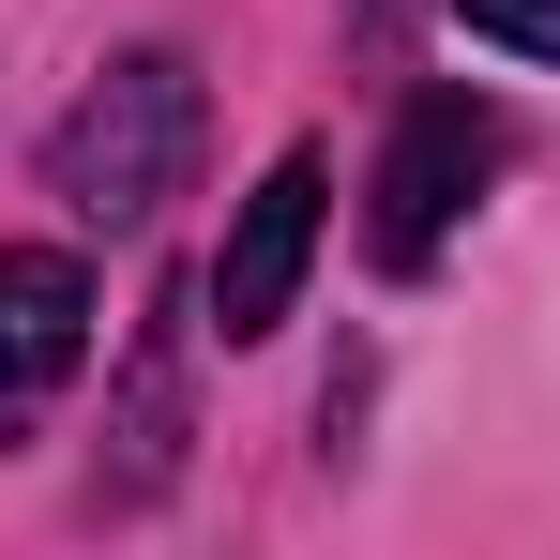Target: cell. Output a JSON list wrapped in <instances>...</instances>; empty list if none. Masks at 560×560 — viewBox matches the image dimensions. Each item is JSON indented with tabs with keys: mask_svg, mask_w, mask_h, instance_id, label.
Returning a JSON list of instances; mask_svg holds the SVG:
<instances>
[{
	"mask_svg": "<svg viewBox=\"0 0 560 560\" xmlns=\"http://www.w3.org/2000/svg\"><path fill=\"white\" fill-rule=\"evenodd\" d=\"M197 167V61L183 46H137V61H106L92 92L61 106V137H46V183L61 212H92V228H152Z\"/></svg>",
	"mask_w": 560,
	"mask_h": 560,
	"instance_id": "obj_1",
	"label": "cell"
},
{
	"mask_svg": "<svg viewBox=\"0 0 560 560\" xmlns=\"http://www.w3.org/2000/svg\"><path fill=\"white\" fill-rule=\"evenodd\" d=\"M500 152H515V121H500L485 92H409L394 152H378V258L424 273V258L455 243V212L500 183Z\"/></svg>",
	"mask_w": 560,
	"mask_h": 560,
	"instance_id": "obj_2",
	"label": "cell"
},
{
	"mask_svg": "<svg viewBox=\"0 0 560 560\" xmlns=\"http://www.w3.org/2000/svg\"><path fill=\"white\" fill-rule=\"evenodd\" d=\"M318 212H334V167H318V152H273L258 197H243V228H228V258H212V334H228V349L288 334L303 258H318Z\"/></svg>",
	"mask_w": 560,
	"mask_h": 560,
	"instance_id": "obj_3",
	"label": "cell"
},
{
	"mask_svg": "<svg viewBox=\"0 0 560 560\" xmlns=\"http://www.w3.org/2000/svg\"><path fill=\"white\" fill-rule=\"evenodd\" d=\"M77 364H92V273L61 243H0V409L61 394Z\"/></svg>",
	"mask_w": 560,
	"mask_h": 560,
	"instance_id": "obj_4",
	"label": "cell"
},
{
	"mask_svg": "<svg viewBox=\"0 0 560 560\" xmlns=\"http://www.w3.org/2000/svg\"><path fill=\"white\" fill-rule=\"evenodd\" d=\"M485 46H515V61H560V0H455Z\"/></svg>",
	"mask_w": 560,
	"mask_h": 560,
	"instance_id": "obj_5",
	"label": "cell"
}]
</instances>
